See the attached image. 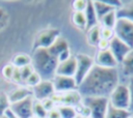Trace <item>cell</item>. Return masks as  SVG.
I'll list each match as a JSON object with an SVG mask.
<instances>
[{"mask_svg":"<svg viewBox=\"0 0 133 118\" xmlns=\"http://www.w3.org/2000/svg\"><path fill=\"white\" fill-rule=\"evenodd\" d=\"M8 96V100L10 102V105L19 102L29 96H32V89L25 86V85H21V86H17L16 88H14L11 91H9L7 93Z\"/></svg>","mask_w":133,"mask_h":118,"instance_id":"9a60e30c","label":"cell"},{"mask_svg":"<svg viewBox=\"0 0 133 118\" xmlns=\"http://www.w3.org/2000/svg\"><path fill=\"white\" fill-rule=\"evenodd\" d=\"M51 98L54 100L56 106L66 105V106L76 107L82 102L83 97L80 94V92L78 91V89H76V90H71V91H66V92H62V93H56L55 92Z\"/></svg>","mask_w":133,"mask_h":118,"instance_id":"ba28073f","label":"cell"},{"mask_svg":"<svg viewBox=\"0 0 133 118\" xmlns=\"http://www.w3.org/2000/svg\"><path fill=\"white\" fill-rule=\"evenodd\" d=\"M70 49V47H69V42H68V40L64 38V37H62L61 35L54 41V43L49 48V49H47L48 51H49V53L51 54V55H53L54 57H58V55H60L62 52H64V51H66V50H69Z\"/></svg>","mask_w":133,"mask_h":118,"instance_id":"e0dca14e","label":"cell"},{"mask_svg":"<svg viewBox=\"0 0 133 118\" xmlns=\"http://www.w3.org/2000/svg\"><path fill=\"white\" fill-rule=\"evenodd\" d=\"M132 115H133V113L130 110L116 109L109 105L107 114H106V118H130Z\"/></svg>","mask_w":133,"mask_h":118,"instance_id":"603a6c76","label":"cell"},{"mask_svg":"<svg viewBox=\"0 0 133 118\" xmlns=\"http://www.w3.org/2000/svg\"><path fill=\"white\" fill-rule=\"evenodd\" d=\"M1 118H8V117H7V116H6V115H4V116H2V117H1Z\"/></svg>","mask_w":133,"mask_h":118,"instance_id":"60d3db41","label":"cell"},{"mask_svg":"<svg viewBox=\"0 0 133 118\" xmlns=\"http://www.w3.org/2000/svg\"><path fill=\"white\" fill-rule=\"evenodd\" d=\"M128 87H129L130 93H131V109H130V111H132V110H133V78L129 80Z\"/></svg>","mask_w":133,"mask_h":118,"instance_id":"f35d334b","label":"cell"},{"mask_svg":"<svg viewBox=\"0 0 133 118\" xmlns=\"http://www.w3.org/2000/svg\"><path fill=\"white\" fill-rule=\"evenodd\" d=\"M47 118H61L58 109L57 108H54L51 111H49L48 114H47Z\"/></svg>","mask_w":133,"mask_h":118,"instance_id":"74e56055","label":"cell"},{"mask_svg":"<svg viewBox=\"0 0 133 118\" xmlns=\"http://www.w3.org/2000/svg\"><path fill=\"white\" fill-rule=\"evenodd\" d=\"M5 115H6L8 118H18V117H17V116H16V115L10 111V109H8V110L5 112Z\"/></svg>","mask_w":133,"mask_h":118,"instance_id":"ab89813d","label":"cell"},{"mask_svg":"<svg viewBox=\"0 0 133 118\" xmlns=\"http://www.w3.org/2000/svg\"><path fill=\"white\" fill-rule=\"evenodd\" d=\"M114 36V30L106 27H101V38L110 40Z\"/></svg>","mask_w":133,"mask_h":118,"instance_id":"e575fe53","label":"cell"},{"mask_svg":"<svg viewBox=\"0 0 133 118\" xmlns=\"http://www.w3.org/2000/svg\"><path fill=\"white\" fill-rule=\"evenodd\" d=\"M78 118H90V117H78Z\"/></svg>","mask_w":133,"mask_h":118,"instance_id":"b9f144b4","label":"cell"},{"mask_svg":"<svg viewBox=\"0 0 133 118\" xmlns=\"http://www.w3.org/2000/svg\"><path fill=\"white\" fill-rule=\"evenodd\" d=\"M42 104H43V106H44V108L46 109V111H47V112H49V111H51L52 109L56 108V104L54 102V100H53L51 97H50V98H46V99L42 100Z\"/></svg>","mask_w":133,"mask_h":118,"instance_id":"d590c367","label":"cell"},{"mask_svg":"<svg viewBox=\"0 0 133 118\" xmlns=\"http://www.w3.org/2000/svg\"><path fill=\"white\" fill-rule=\"evenodd\" d=\"M117 19H125L133 23V1L123 4V6L116 10Z\"/></svg>","mask_w":133,"mask_h":118,"instance_id":"d6986e66","label":"cell"},{"mask_svg":"<svg viewBox=\"0 0 133 118\" xmlns=\"http://www.w3.org/2000/svg\"><path fill=\"white\" fill-rule=\"evenodd\" d=\"M97 48H98V51L108 50V49H109V40H106V39L101 38V40L99 41V43H98Z\"/></svg>","mask_w":133,"mask_h":118,"instance_id":"8d00e7d4","label":"cell"},{"mask_svg":"<svg viewBox=\"0 0 133 118\" xmlns=\"http://www.w3.org/2000/svg\"><path fill=\"white\" fill-rule=\"evenodd\" d=\"M10 81H12V82H14L15 84H17L18 86H21V85L24 84L23 79H22V76H21V70H20V68L15 67V70H14V72H12V76H11Z\"/></svg>","mask_w":133,"mask_h":118,"instance_id":"1f68e13d","label":"cell"},{"mask_svg":"<svg viewBox=\"0 0 133 118\" xmlns=\"http://www.w3.org/2000/svg\"><path fill=\"white\" fill-rule=\"evenodd\" d=\"M118 66H121V71L125 77H128L129 79L133 78V49Z\"/></svg>","mask_w":133,"mask_h":118,"instance_id":"ac0fdd59","label":"cell"},{"mask_svg":"<svg viewBox=\"0 0 133 118\" xmlns=\"http://www.w3.org/2000/svg\"><path fill=\"white\" fill-rule=\"evenodd\" d=\"M87 6L86 0H75L73 1V8L74 11H84Z\"/></svg>","mask_w":133,"mask_h":118,"instance_id":"836d02e7","label":"cell"},{"mask_svg":"<svg viewBox=\"0 0 133 118\" xmlns=\"http://www.w3.org/2000/svg\"><path fill=\"white\" fill-rule=\"evenodd\" d=\"M118 84V67L104 68L95 64L89 73L78 86V91L82 97H109Z\"/></svg>","mask_w":133,"mask_h":118,"instance_id":"6da1fadb","label":"cell"},{"mask_svg":"<svg viewBox=\"0 0 133 118\" xmlns=\"http://www.w3.org/2000/svg\"><path fill=\"white\" fill-rule=\"evenodd\" d=\"M31 62H32L31 55L26 54V53H18L16 55H14V57L11 59L12 65L18 68H22L26 65H29V64H31Z\"/></svg>","mask_w":133,"mask_h":118,"instance_id":"ffe728a7","label":"cell"},{"mask_svg":"<svg viewBox=\"0 0 133 118\" xmlns=\"http://www.w3.org/2000/svg\"><path fill=\"white\" fill-rule=\"evenodd\" d=\"M32 118H38V117H34V116H33V117H32Z\"/></svg>","mask_w":133,"mask_h":118,"instance_id":"7bdbcfd3","label":"cell"},{"mask_svg":"<svg viewBox=\"0 0 133 118\" xmlns=\"http://www.w3.org/2000/svg\"><path fill=\"white\" fill-rule=\"evenodd\" d=\"M95 64L104 68H117L118 63L110 50H104V51H98L95 58Z\"/></svg>","mask_w":133,"mask_h":118,"instance_id":"4fadbf2b","label":"cell"},{"mask_svg":"<svg viewBox=\"0 0 133 118\" xmlns=\"http://www.w3.org/2000/svg\"><path fill=\"white\" fill-rule=\"evenodd\" d=\"M86 37H87V42L90 46L97 47L99 41L101 40V26L98 25L86 30Z\"/></svg>","mask_w":133,"mask_h":118,"instance_id":"44dd1931","label":"cell"},{"mask_svg":"<svg viewBox=\"0 0 133 118\" xmlns=\"http://www.w3.org/2000/svg\"><path fill=\"white\" fill-rule=\"evenodd\" d=\"M8 20H9L8 12L3 7H0V31L6 27V25L8 24Z\"/></svg>","mask_w":133,"mask_h":118,"instance_id":"4dcf8cb0","label":"cell"},{"mask_svg":"<svg viewBox=\"0 0 133 118\" xmlns=\"http://www.w3.org/2000/svg\"><path fill=\"white\" fill-rule=\"evenodd\" d=\"M109 105L116 109L130 110L131 109V93L128 85L119 83L108 97Z\"/></svg>","mask_w":133,"mask_h":118,"instance_id":"3957f363","label":"cell"},{"mask_svg":"<svg viewBox=\"0 0 133 118\" xmlns=\"http://www.w3.org/2000/svg\"><path fill=\"white\" fill-rule=\"evenodd\" d=\"M75 57L77 60V68H76V73L74 76V79L77 85L79 86L82 83V81L85 79V77L89 73L91 68L94 67L95 60L91 56L83 53L77 54Z\"/></svg>","mask_w":133,"mask_h":118,"instance_id":"8992f818","label":"cell"},{"mask_svg":"<svg viewBox=\"0 0 133 118\" xmlns=\"http://www.w3.org/2000/svg\"><path fill=\"white\" fill-rule=\"evenodd\" d=\"M52 83L54 86V90L56 93H62L71 90L78 89V85L73 77H64L55 75L52 79Z\"/></svg>","mask_w":133,"mask_h":118,"instance_id":"7c38bea8","label":"cell"},{"mask_svg":"<svg viewBox=\"0 0 133 118\" xmlns=\"http://www.w3.org/2000/svg\"><path fill=\"white\" fill-rule=\"evenodd\" d=\"M14 70H15V66L12 65V63H11V62L6 63V64L2 67V76H3L6 80H10Z\"/></svg>","mask_w":133,"mask_h":118,"instance_id":"f546056e","label":"cell"},{"mask_svg":"<svg viewBox=\"0 0 133 118\" xmlns=\"http://www.w3.org/2000/svg\"><path fill=\"white\" fill-rule=\"evenodd\" d=\"M117 21V17H116V10H112L108 13H106L99 22L101 27H106V28H110V29H114L115 24Z\"/></svg>","mask_w":133,"mask_h":118,"instance_id":"cb8c5ba5","label":"cell"},{"mask_svg":"<svg viewBox=\"0 0 133 118\" xmlns=\"http://www.w3.org/2000/svg\"><path fill=\"white\" fill-rule=\"evenodd\" d=\"M31 58V65L43 80H52L54 78L58 60L51 55L47 49H37L33 51Z\"/></svg>","mask_w":133,"mask_h":118,"instance_id":"7a4b0ae2","label":"cell"},{"mask_svg":"<svg viewBox=\"0 0 133 118\" xmlns=\"http://www.w3.org/2000/svg\"><path fill=\"white\" fill-rule=\"evenodd\" d=\"M114 35L133 49V23L125 20L117 19L114 27Z\"/></svg>","mask_w":133,"mask_h":118,"instance_id":"52a82bcc","label":"cell"},{"mask_svg":"<svg viewBox=\"0 0 133 118\" xmlns=\"http://www.w3.org/2000/svg\"><path fill=\"white\" fill-rule=\"evenodd\" d=\"M55 93L52 80H43L38 85L32 88V96L35 100H44L46 98L52 97Z\"/></svg>","mask_w":133,"mask_h":118,"instance_id":"8fae6325","label":"cell"},{"mask_svg":"<svg viewBox=\"0 0 133 118\" xmlns=\"http://www.w3.org/2000/svg\"><path fill=\"white\" fill-rule=\"evenodd\" d=\"M77 68V60L75 56H71L68 60L63 62H59L56 68L55 75L57 76H64V77H73L76 73Z\"/></svg>","mask_w":133,"mask_h":118,"instance_id":"5bb4252c","label":"cell"},{"mask_svg":"<svg viewBox=\"0 0 133 118\" xmlns=\"http://www.w3.org/2000/svg\"><path fill=\"white\" fill-rule=\"evenodd\" d=\"M42 81H43L42 77L34 70V71L28 77V79L25 81V86H27V87H29V88L32 89L33 87H35L36 85H38Z\"/></svg>","mask_w":133,"mask_h":118,"instance_id":"f1b7e54d","label":"cell"},{"mask_svg":"<svg viewBox=\"0 0 133 118\" xmlns=\"http://www.w3.org/2000/svg\"><path fill=\"white\" fill-rule=\"evenodd\" d=\"M130 118H133V115H132V116H131V117H130Z\"/></svg>","mask_w":133,"mask_h":118,"instance_id":"ee69618b","label":"cell"},{"mask_svg":"<svg viewBox=\"0 0 133 118\" xmlns=\"http://www.w3.org/2000/svg\"><path fill=\"white\" fill-rule=\"evenodd\" d=\"M82 102L90 110V118H106L109 107L108 97H83Z\"/></svg>","mask_w":133,"mask_h":118,"instance_id":"5b68a950","label":"cell"},{"mask_svg":"<svg viewBox=\"0 0 133 118\" xmlns=\"http://www.w3.org/2000/svg\"><path fill=\"white\" fill-rule=\"evenodd\" d=\"M33 96H29L19 102L10 105V111L18 118H32L33 117Z\"/></svg>","mask_w":133,"mask_h":118,"instance_id":"9c48e42d","label":"cell"},{"mask_svg":"<svg viewBox=\"0 0 133 118\" xmlns=\"http://www.w3.org/2000/svg\"><path fill=\"white\" fill-rule=\"evenodd\" d=\"M73 24L82 30H86V18L84 11H74L72 14Z\"/></svg>","mask_w":133,"mask_h":118,"instance_id":"484cf974","label":"cell"},{"mask_svg":"<svg viewBox=\"0 0 133 118\" xmlns=\"http://www.w3.org/2000/svg\"><path fill=\"white\" fill-rule=\"evenodd\" d=\"M20 70H21V76H22V79H23V82H24V85H25V81L34 71V68L31 64H29V65H26V66L20 68Z\"/></svg>","mask_w":133,"mask_h":118,"instance_id":"d6a6232c","label":"cell"},{"mask_svg":"<svg viewBox=\"0 0 133 118\" xmlns=\"http://www.w3.org/2000/svg\"><path fill=\"white\" fill-rule=\"evenodd\" d=\"M60 36V30L57 28H47L41 30L32 43V52L37 49H49Z\"/></svg>","mask_w":133,"mask_h":118,"instance_id":"277c9868","label":"cell"},{"mask_svg":"<svg viewBox=\"0 0 133 118\" xmlns=\"http://www.w3.org/2000/svg\"><path fill=\"white\" fill-rule=\"evenodd\" d=\"M84 13H85V18H86V30H88L95 26L100 25L92 1H87V6L84 10Z\"/></svg>","mask_w":133,"mask_h":118,"instance_id":"2e32d148","label":"cell"},{"mask_svg":"<svg viewBox=\"0 0 133 118\" xmlns=\"http://www.w3.org/2000/svg\"><path fill=\"white\" fill-rule=\"evenodd\" d=\"M47 114H48V112L44 108L42 101L34 99V101H33V116L38 117V118H47Z\"/></svg>","mask_w":133,"mask_h":118,"instance_id":"4316f807","label":"cell"},{"mask_svg":"<svg viewBox=\"0 0 133 118\" xmlns=\"http://www.w3.org/2000/svg\"><path fill=\"white\" fill-rule=\"evenodd\" d=\"M109 50L116 59L118 65L123 62V60L126 58V56L130 53L132 50L128 45H126L123 40L117 38L115 35L109 40Z\"/></svg>","mask_w":133,"mask_h":118,"instance_id":"30bf717a","label":"cell"},{"mask_svg":"<svg viewBox=\"0 0 133 118\" xmlns=\"http://www.w3.org/2000/svg\"><path fill=\"white\" fill-rule=\"evenodd\" d=\"M56 108L59 111L61 118H78V114L75 107L66 106V105H58Z\"/></svg>","mask_w":133,"mask_h":118,"instance_id":"d4e9b609","label":"cell"},{"mask_svg":"<svg viewBox=\"0 0 133 118\" xmlns=\"http://www.w3.org/2000/svg\"><path fill=\"white\" fill-rule=\"evenodd\" d=\"M92 3H94V7H95V10H96L97 17L99 19V22L106 13H108L112 10H115L106 1H92Z\"/></svg>","mask_w":133,"mask_h":118,"instance_id":"7402d4cb","label":"cell"},{"mask_svg":"<svg viewBox=\"0 0 133 118\" xmlns=\"http://www.w3.org/2000/svg\"><path fill=\"white\" fill-rule=\"evenodd\" d=\"M10 108V102L8 100L7 93L0 92V118L5 115V112Z\"/></svg>","mask_w":133,"mask_h":118,"instance_id":"83f0119b","label":"cell"}]
</instances>
